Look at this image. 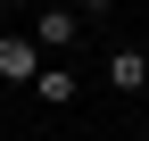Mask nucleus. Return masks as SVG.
<instances>
[{"instance_id": "obj_4", "label": "nucleus", "mask_w": 149, "mask_h": 141, "mask_svg": "<svg viewBox=\"0 0 149 141\" xmlns=\"http://www.w3.org/2000/svg\"><path fill=\"white\" fill-rule=\"evenodd\" d=\"M108 83H116L124 100L149 91V50H124V42H116V50H108Z\"/></svg>"}, {"instance_id": "obj_3", "label": "nucleus", "mask_w": 149, "mask_h": 141, "mask_svg": "<svg viewBox=\"0 0 149 141\" xmlns=\"http://www.w3.org/2000/svg\"><path fill=\"white\" fill-rule=\"evenodd\" d=\"M33 75H42V50H33V33H0V83H8V91H25Z\"/></svg>"}, {"instance_id": "obj_5", "label": "nucleus", "mask_w": 149, "mask_h": 141, "mask_svg": "<svg viewBox=\"0 0 149 141\" xmlns=\"http://www.w3.org/2000/svg\"><path fill=\"white\" fill-rule=\"evenodd\" d=\"M74 8H83V17H91V8H108V0H74Z\"/></svg>"}, {"instance_id": "obj_6", "label": "nucleus", "mask_w": 149, "mask_h": 141, "mask_svg": "<svg viewBox=\"0 0 149 141\" xmlns=\"http://www.w3.org/2000/svg\"><path fill=\"white\" fill-rule=\"evenodd\" d=\"M8 8H33V0H8Z\"/></svg>"}, {"instance_id": "obj_1", "label": "nucleus", "mask_w": 149, "mask_h": 141, "mask_svg": "<svg viewBox=\"0 0 149 141\" xmlns=\"http://www.w3.org/2000/svg\"><path fill=\"white\" fill-rule=\"evenodd\" d=\"M33 50L42 58H74V42H83V8H33Z\"/></svg>"}, {"instance_id": "obj_2", "label": "nucleus", "mask_w": 149, "mask_h": 141, "mask_svg": "<svg viewBox=\"0 0 149 141\" xmlns=\"http://www.w3.org/2000/svg\"><path fill=\"white\" fill-rule=\"evenodd\" d=\"M25 91L42 100V108H74V100H83V75H74L66 58H42V75H33Z\"/></svg>"}]
</instances>
